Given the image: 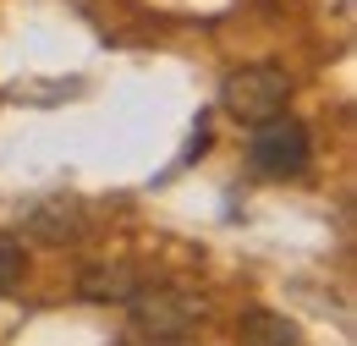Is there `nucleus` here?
I'll list each match as a JSON object with an SVG mask.
<instances>
[{"mask_svg":"<svg viewBox=\"0 0 357 346\" xmlns=\"http://www.w3.org/2000/svg\"><path fill=\"white\" fill-rule=\"evenodd\" d=\"M236 336H242V346H303L297 324L286 313H269V308H248L242 324H236Z\"/></svg>","mask_w":357,"mask_h":346,"instance_id":"39448f33","label":"nucleus"},{"mask_svg":"<svg viewBox=\"0 0 357 346\" xmlns=\"http://www.w3.org/2000/svg\"><path fill=\"white\" fill-rule=\"evenodd\" d=\"M286 105H291V77H286L280 66H269V61L236 66L220 83V110L231 121H242V127H259L269 116H280Z\"/></svg>","mask_w":357,"mask_h":346,"instance_id":"f03ea898","label":"nucleus"},{"mask_svg":"<svg viewBox=\"0 0 357 346\" xmlns=\"http://www.w3.org/2000/svg\"><path fill=\"white\" fill-rule=\"evenodd\" d=\"M204 319H209V303L181 286H137L127 297V324L149 346H181Z\"/></svg>","mask_w":357,"mask_h":346,"instance_id":"f257e3e1","label":"nucleus"},{"mask_svg":"<svg viewBox=\"0 0 357 346\" xmlns=\"http://www.w3.org/2000/svg\"><path fill=\"white\" fill-rule=\"evenodd\" d=\"M89 225H83V204L77 198H50L39 204L33 215H28V236L33 242H50V248H61V242H77Z\"/></svg>","mask_w":357,"mask_h":346,"instance_id":"20e7f679","label":"nucleus"},{"mask_svg":"<svg viewBox=\"0 0 357 346\" xmlns=\"http://www.w3.org/2000/svg\"><path fill=\"white\" fill-rule=\"evenodd\" d=\"M248 160H253V171H259V176H275V181L303 176V171H308V160H313L308 127H303V121H291L286 110H280V116H269V121H259L253 137H248Z\"/></svg>","mask_w":357,"mask_h":346,"instance_id":"7ed1b4c3","label":"nucleus"},{"mask_svg":"<svg viewBox=\"0 0 357 346\" xmlns=\"http://www.w3.org/2000/svg\"><path fill=\"white\" fill-rule=\"evenodd\" d=\"M22 269H28V253H22V242L0 236V292H11V286L22 280Z\"/></svg>","mask_w":357,"mask_h":346,"instance_id":"0eeeda50","label":"nucleus"},{"mask_svg":"<svg viewBox=\"0 0 357 346\" xmlns=\"http://www.w3.org/2000/svg\"><path fill=\"white\" fill-rule=\"evenodd\" d=\"M137 286H143V280H137L132 269H121V264H89L83 280H77V292H83L89 303H127Z\"/></svg>","mask_w":357,"mask_h":346,"instance_id":"423d86ee","label":"nucleus"}]
</instances>
